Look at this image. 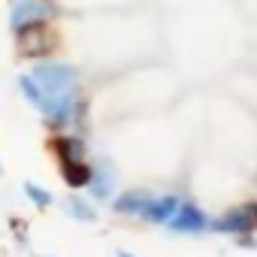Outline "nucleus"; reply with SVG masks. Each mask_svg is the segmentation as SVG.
<instances>
[]
</instances>
